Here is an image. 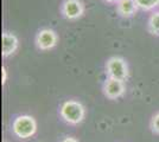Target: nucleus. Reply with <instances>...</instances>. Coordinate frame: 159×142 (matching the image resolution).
<instances>
[{
  "mask_svg": "<svg viewBox=\"0 0 159 142\" xmlns=\"http://www.w3.org/2000/svg\"><path fill=\"white\" fill-rule=\"evenodd\" d=\"M60 115L69 124H80L86 117V108L79 101L69 100L66 101L60 108Z\"/></svg>",
  "mask_w": 159,
  "mask_h": 142,
  "instance_id": "f257e3e1",
  "label": "nucleus"
},
{
  "mask_svg": "<svg viewBox=\"0 0 159 142\" xmlns=\"http://www.w3.org/2000/svg\"><path fill=\"white\" fill-rule=\"evenodd\" d=\"M12 131L20 140H27L37 131V122L30 115H20L14 118Z\"/></svg>",
  "mask_w": 159,
  "mask_h": 142,
  "instance_id": "f03ea898",
  "label": "nucleus"
},
{
  "mask_svg": "<svg viewBox=\"0 0 159 142\" xmlns=\"http://www.w3.org/2000/svg\"><path fill=\"white\" fill-rule=\"evenodd\" d=\"M106 74L109 78L126 82L129 77L128 64L124 58L113 56L106 62Z\"/></svg>",
  "mask_w": 159,
  "mask_h": 142,
  "instance_id": "7ed1b4c3",
  "label": "nucleus"
},
{
  "mask_svg": "<svg viewBox=\"0 0 159 142\" xmlns=\"http://www.w3.org/2000/svg\"><path fill=\"white\" fill-rule=\"evenodd\" d=\"M58 36L51 28H42L34 38V44L40 51H49L57 45Z\"/></svg>",
  "mask_w": 159,
  "mask_h": 142,
  "instance_id": "20e7f679",
  "label": "nucleus"
},
{
  "mask_svg": "<svg viewBox=\"0 0 159 142\" xmlns=\"http://www.w3.org/2000/svg\"><path fill=\"white\" fill-rule=\"evenodd\" d=\"M84 4L81 0H64L61 12L68 20H77L84 14Z\"/></svg>",
  "mask_w": 159,
  "mask_h": 142,
  "instance_id": "39448f33",
  "label": "nucleus"
},
{
  "mask_svg": "<svg viewBox=\"0 0 159 142\" xmlns=\"http://www.w3.org/2000/svg\"><path fill=\"white\" fill-rule=\"evenodd\" d=\"M103 94L108 100H118L126 94V84L124 81L108 77L103 84Z\"/></svg>",
  "mask_w": 159,
  "mask_h": 142,
  "instance_id": "423d86ee",
  "label": "nucleus"
},
{
  "mask_svg": "<svg viewBox=\"0 0 159 142\" xmlns=\"http://www.w3.org/2000/svg\"><path fill=\"white\" fill-rule=\"evenodd\" d=\"M1 47H2V57L6 58V57H10L18 50V46H19V41L17 38V36L12 32H4L2 36H1Z\"/></svg>",
  "mask_w": 159,
  "mask_h": 142,
  "instance_id": "0eeeda50",
  "label": "nucleus"
},
{
  "mask_svg": "<svg viewBox=\"0 0 159 142\" xmlns=\"http://www.w3.org/2000/svg\"><path fill=\"white\" fill-rule=\"evenodd\" d=\"M138 10L139 7L135 0H120L116 4V11L122 18H132Z\"/></svg>",
  "mask_w": 159,
  "mask_h": 142,
  "instance_id": "6e6552de",
  "label": "nucleus"
},
{
  "mask_svg": "<svg viewBox=\"0 0 159 142\" xmlns=\"http://www.w3.org/2000/svg\"><path fill=\"white\" fill-rule=\"evenodd\" d=\"M147 28H148L150 33L159 36V11L150 15L148 21H147Z\"/></svg>",
  "mask_w": 159,
  "mask_h": 142,
  "instance_id": "1a4fd4ad",
  "label": "nucleus"
},
{
  "mask_svg": "<svg viewBox=\"0 0 159 142\" xmlns=\"http://www.w3.org/2000/svg\"><path fill=\"white\" fill-rule=\"evenodd\" d=\"M135 2L143 11H151L154 7L159 6V0H135Z\"/></svg>",
  "mask_w": 159,
  "mask_h": 142,
  "instance_id": "9d476101",
  "label": "nucleus"
},
{
  "mask_svg": "<svg viewBox=\"0 0 159 142\" xmlns=\"http://www.w3.org/2000/svg\"><path fill=\"white\" fill-rule=\"evenodd\" d=\"M150 129L153 134L159 135V111L152 116V118L150 121Z\"/></svg>",
  "mask_w": 159,
  "mask_h": 142,
  "instance_id": "9b49d317",
  "label": "nucleus"
},
{
  "mask_svg": "<svg viewBox=\"0 0 159 142\" xmlns=\"http://www.w3.org/2000/svg\"><path fill=\"white\" fill-rule=\"evenodd\" d=\"M7 81V69L5 67L1 68V84L4 85Z\"/></svg>",
  "mask_w": 159,
  "mask_h": 142,
  "instance_id": "f8f14e48",
  "label": "nucleus"
},
{
  "mask_svg": "<svg viewBox=\"0 0 159 142\" xmlns=\"http://www.w3.org/2000/svg\"><path fill=\"white\" fill-rule=\"evenodd\" d=\"M61 142H80V141L79 140H76L75 137H70V136H68V137H64Z\"/></svg>",
  "mask_w": 159,
  "mask_h": 142,
  "instance_id": "ddd939ff",
  "label": "nucleus"
},
{
  "mask_svg": "<svg viewBox=\"0 0 159 142\" xmlns=\"http://www.w3.org/2000/svg\"><path fill=\"white\" fill-rule=\"evenodd\" d=\"M103 1H106L108 4H118L120 0H103Z\"/></svg>",
  "mask_w": 159,
  "mask_h": 142,
  "instance_id": "4468645a",
  "label": "nucleus"
}]
</instances>
